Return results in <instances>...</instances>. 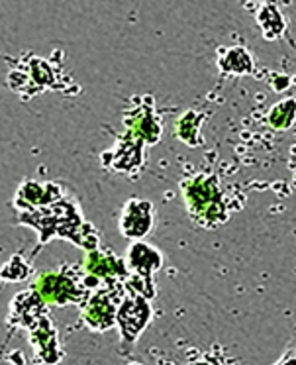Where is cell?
Returning <instances> with one entry per match:
<instances>
[{"label": "cell", "mask_w": 296, "mask_h": 365, "mask_svg": "<svg viewBox=\"0 0 296 365\" xmlns=\"http://www.w3.org/2000/svg\"><path fill=\"white\" fill-rule=\"evenodd\" d=\"M18 224L32 226L40 234V246L43 247L53 238H65L75 246L92 252L98 247V232L80 216L79 205L71 199L57 200L49 207L38 210H26L18 215Z\"/></svg>", "instance_id": "6da1fadb"}, {"label": "cell", "mask_w": 296, "mask_h": 365, "mask_svg": "<svg viewBox=\"0 0 296 365\" xmlns=\"http://www.w3.org/2000/svg\"><path fill=\"white\" fill-rule=\"evenodd\" d=\"M218 182L220 181L216 175L199 173L181 185L189 215L194 222L206 230H214L228 218L224 197Z\"/></svg>", "instance_id": "7a4b0ae2"}, {"label": "cell", "mask_w": 296, "mask_h": 365, "mask_svg": "<svg viewBox=\"0 0 296 365\" xmlns=\"http://www.w3.org/2000/svg\"><path fill=\"white\" fill-rule=\"evenodd\" d=\"M77 265H65L63 269L40 273L32 283V289L51 307H67L79 304L83 307L90 297V287L87 283V273L75 275Z\"/></svg>", "instance_id": "3957f363"}, {"label": "cell", "mask_w": 296, "mask_h": 365, "mask_svg": "<svg viewBox=\"0 0 296 365\" xmlns=\"http://www.w3.org/2000/svg\"><path fill=\"white\" fill-rule=\"evenodd\" d=\"M126 297V283H110L108 287L96 289L83 304V320L95 332H106L116 324L118 307Z\"/></svg>", "instance_id": "277c9868"}, {"label": "cell", "mask_w": 296, "mask_h": 365, "mask_svg": "<svg viewBox=\"0 0 296 365\" xmlns=\"http://www.w3.org/2000/svg\"><path fill=\"white\" fill-rule=\"evenodd\" d=\"M153 317V310L149 307V299H145L142 294L126 291V297L122 299L120 307H118V317H116V324L120 328L122 344L126 346H134L136 340L142 336L149 320Z\"/></svg>", "instance_id": "5b68a950"}, {"label": "cell", "mask_w": 296, "mask_h": 365, "mask_svg": "<svg viewBox=\"0 0 296 365\" xmlns=\"http://www.w3.org/2000/svg\"><path fill=\"white\" fill-rule=\"evenodd\" d=\"M83 269L90 277L100 279L106 283H126L132 275L128 263L122 257L114 254L112 250H100V247L87 252Z\"/></svg>", "instance_id": "8992f818"}, {"label": "cell", "mask_w": 296, "mask_h": 365, "mask_svg": "<svg viewBox=\"0 0 296 365\" xmlns=\"http://www.w3.org/2000/svg\"><path fill=\"white\" fill-rule=\"evenodd\" d=\"M63 187L59 182H40V181H24L18 189L16 197L12 200L14 208H18L20 212L26 210H38V208L49 207L57 200L65 199Z\"/></svg>", "instance_id": "52a82bcc"}, {"label": "cell", "mask_w": 296, "mask_h": 365, "mask_svg": "<svg viewBox=\"0 0 296 365\" xmlns=\"http://www.w3.org/2000/svg\"><path fill=\"white\" fill-rule=\"evenodd\" d=\"M155 226V207L145 199H132L122 210L120 232L124 238L144 240Z\"/></svg>", "instance_id": "ba28073f"}, {"label": "cell", "mask_w": 296, "mask_h": 365, "mask_svg": "<svg viewBox=\"0 0 296 365\" xmlns=\"http://www.w3.org/2000/svg\"><path fill=\"white\" fill-rule=\"evenodd\" d=\"M30 344L36 349L38 359L36 365H59L63 359V351L59 348V334L53 322L43 317L36 326L30 328Z\"/></svg>", "instance_id": "9c48e42d"}, {"label": "cell", "mask_w": 296, "mask_h": 365, "mask_svg": "<svg viewBox=\"0 0 296 365\" xmlns=\"http://www.w3.org/2000/svg\"><path fill=\"white\" fill-rule=\"evenodd\" d=\"M48 302L41 299L33 289L22 291L10 302V322L12 326L32 328L40 322L41 318L48 317Z\"/></svg>", "instance_id": "30bf717a"}, {"label": "cell", "mask_w": 296, "mask_h": 365, "mask_svg": "<svg viewBox=\"0 0 296 365\" xmlns=\"http://www.w3.org/2000/svg\"><path fill=\"white\" fill-rule=\"evenodd\" d=\"M126 263L132 275L145 279V281H153V273H157L163 267V255L157 247L149 246L142 240H136L128 247Z\"/></svg>", "instance_id": "8fae6325"}, {"label": "cell", "mask_w": 296, "mask_h": 365, "mask_svg": "<svg viewBox=\"0 0 296 365\" xmlns=\"http://www.w3.org/2000/svg\"><path fill=\"white\" fill-rule=\"evenodd\" d=\"M126 124H128V132L126 134L136 138L144 143H157L161 140V128L159 118L153 114V108L149 104H144L142 108H136L126 116Z\"/></svg>", "instance_id": "7c38bea8"}, {"label": "cell", "mask_w": 296, "mask_h": 365, "mask_svg": "<svg viewBox=\"0 0 296 365\" xmlns=\"http://www.w3.org/2000/svg\"><path fill=\"white\" fill-rule=\"evenodd\" d=\"M144 163V142L132 135H124V142L110 153V167L114 171H130Z\"/></svg>", "instance_id": "4fadbf2b"}, {"label": "cell", "mask_w": 296, "mask_h": 365, "mask_svg": "<svg viewBox=\"0 0 296 365\" xmlns=\"http://www.w3.org/2000/svg\"><path fill=\"white\" fill-rule=\"evenodd\" d=\"M202 120H204V116H202V114H199L196 110L183 112V114L179 116V120H176V124H175L176 138H179L181 142L186 143V145H192V148L201 145L202 143V135H201Z\"/></svg>", "instance_id": "5bb4252c"}, {"label": "cell", "mask_w": 296, "mask_h": 365, "mask_svg": "<svg viewBox=\"0 0 296 365\" xmlns=\"http://www.w3.org/2000/svg\"><path fill=\"white\" fill-rule=\"evenodd\" d=\"M220 69L224 75H248L253 71V59L248 49L233 48L220 59Z\"/></svg>", "instance_id": "9a60e30c"}, {"label": "cell", "mask_w": 296, "mask_h": 365, "mask_svg": "<svg viewBox=\"0 0 296 365\" xmlns=\"http://www.w3.org/2000/svg\"><path fill=\"white\" fill-rule=\"evenodd\" d=\"M257 20L261 24V30H263L265 40H277L280 38V34L285 30V20H282V14L279 10L275 9L273 4H265L261 12L257 14Z\"/></svg>", "instance_id": "2e32d148"}, {"label": "cell", "mask_w": 296, "mask_h": 365, "mask_svg": "<svg viewBox=\"0 0 296 365\" xmlns=\"http://www.w3.org/2000/svg\"><path fill=\"white\" fill-rule=\"evenodd\" d=\"M267 120L275 130H287L292 126L296 120V98H287L282 103L275 104Z\"/></svg>", "instance_id": "e0dca14e"}, {"label": "cell", "mask_w": 296, "mask_h": 365, "mask_svg": "<svg viewBox=\"0 0 296 365\" xmlns=\"http://www.w3.org/2000/svg\"><path fill=\"white\" fill-rule=\"evenodd\" d=\"M32 273V267L28 265L22 255H12L10 262L2 267V281H26Z\"/></svg>", "instance_id": "ac0fdd59"}, {"label": "cell", "mask_w": 296, "mask_h": 365, "mask_svg": "<svg viewBox=\"0 0 296 365\" xmlns=\"http://www.w3.org/2000/svg\"><path fill=\"white\" fill-rule=\"evenodd\" d=\"M277 365H296V346L287 349V354L280 357V361Z\"/></svg>", "instance_id": "d6986e66"}, {"label": "cell", "mask_w": 296, "mask_h": 365, "mask_svg": "<svg viewBox=\"0 0 296 365\" xmlns=\"http://www.w3.org/2000/svg\"><path fill=\"white\" fill-rule=\"evenodd\" d=\"M189 365H222V361H220V359H216L214 356L206 354L204 357H201V359H196V361H192V364H189Z\"/></svg>", "instance_id": "ffe728a7"}, {"label": "cell", "mask_w": 296, "mask_h": 365, "mask_svg": "<svg viewBox=\"0 0 296 365\" xmlns=\"http://www.w3.org/2000/svg\"><path fill=\"white\" fill-rule=\"evenodd\" d=\"M159 365H175V364H171V361H161Z\"/></svg>", "instance_id": "44dd1931"}, {"label": "cell", "mask_w": 296, "mask_h": 365, "mask_svg": "<svg viewBox=\"0 0 296 365\" xmlns=\"http://www.w3.org/2000/svg\"><path fill=\"white\" fill-rule=\"evenodd\" d=\"M128 365H144V364H136V361H134V364H128Z\"/></svg>", "instance_id": "7402d4cb"}]
</instances>
